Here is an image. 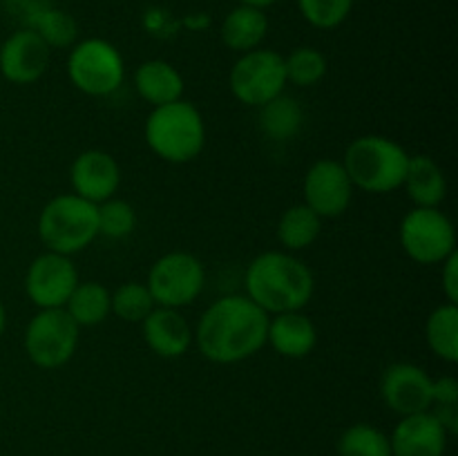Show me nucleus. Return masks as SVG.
Listing matches in <instances>:
<instances>
[{
	"mask_svg": "<svg viewBox=\"0 0 458 456\" xmlns=\"http://www.w3.org/2000/svg\"><path fill=\"white\" fill-rule=\"evenodd\" d=\"M268 313L246 295L217 298L192 329L195 344L215 365H237L267 347Z\"/></svg>",
	"mask_w": 458,
	"mask_h": 456,
	"instance_id": "obj_1",
	"label": "nucleus"
},
{
	"mask_svg": "<svg viewBox=\"0 0 458 456\" xmlns=\"http://www.w3.org/2000/svg\"><path fill=\"white\" fill-rule=\"evenodd\" d=\"M246 298L268 316L302 311L316 293L311 268L289 250H267L249 264L244 275Z\"/></svg>",
	"mask_w": 458,
	"mask_h": 456,
	"instance_id": "obj_2",
	"label": "nucleus"
},
{
	"mask_svg": "<svg viewBox=\"0 0 458 456\" xmlns=\"http://www.w3.org/2000/svg\"><path fill=\"white\" fill-rule=\"evenodd\" d=\"M410 155L394 139L383 134H365L353 139L343 156V165L353 188L371 195H389L403 188Z\"/></svg>",
	"mask_w": 458,
	"mask_h": 456,
	"instance_id": "obj_3",
	"label": "nucleus"
},
{
	"mask_svg": "<svg viewBox=\"0 0 458 456\" xmlns=\"http://www.w3.org/2000/svg\"><path fill=\"white\" fill-rule=\"evenodd\" d=\"M148 148L168 164H191L206 146V121L191 101L152 107L143 128Z\"/></svg>",
	"mask_w": 458,
	"mask_h": 456,
	"instance_id": "obj_4",
	"label": "nucleus"
},
{
	"mask_svg": "<svg viewBox=\"0 0 458 456\" xmlns=\"http://www.w3.org/2000/svg\"><path fill=\"white\" fill-rule=\"evenodd\" d=\"M38 237L47 250L74 255L88 249L98 237L97 204L65 192L43 206L38 215Z\"/></svg>",
	"mask_w": 458,
	"mask_h": 456,
	"instance_id": "obj_5",
	"label": "nucleus"
},
{
	"mask_svg": "<svg viewBox=\"0 0 458 456\" xmlns=\"http://www.w3.org/2000/svg\"><path fill=\"white\" fill-rule=\"evenodd\" d=\"M67 76L88 97H110L123 85L125 61L110 40H76L67 56Z\"/></svg>",
	"mask_w": 458,
	"mask_h": 456,
	"instance_id": "obj_6",
	"label": "nucleus"
},
{
	"mask_svg": "<svg viewBox=\"0 0 458 456\" xmlns=\"http://www.w3.org/2000/svg\"><path fill=\"white\" fill-rule=\"evenodd\" d=\"M79 340L81 326L67 316L65 308H38L27 322L22 344L31 365L52 371L74 358Z\"/></svg>",
	"mask_w": 458,
	"mask_h": 456,
	"instance_id": "obj_7",
	"label": "nucleus"
},
{
	"mask_svg": "<svg viewBox=\"0 0 458 456\" xmlns=\"http://www.w3.org/2000/svg\"><path fill=\"white\" fill-rule=\"evenodd\" d=\"M157 307L183 308L195 302L206 286V266L197 255L173 250L157 259L146 277Z\"/></svg>",
	"mask_w": 458,
	"mask_h": 456,
	"instance_id": "obj_8",
	"label": "nucleus"
},
{
	"mask_svg": "<svg viewBox=\"0 0 458 456\" xmlns=\"http://www.w3.org/2000/svg\"><path fill=\"white\" fill-rule=\"evenodd\" d=\"M233 97L249 107H262L284 94L286 72L284 56L276 49H250L240 54L228 74Z\"/></svg>",
	"mask_w": 458,
	"mask_h": 456,
	"instance_id": "obj_9",
	"label": "nucleus"
},
{
	"mask_svg": "<svg viewBox=\"0 0 458 456\" xmlns=\"http://www.w3.org/2000/svg\"><path fill=\"white\" fill-rule=\"evenodd\" d=\"M401 246L416 264H441L456 253V231L452 219L441 208H420L414 206L403 217L398 228Z\"/></svg>",
	"mask_w": 458,
	"mask_h": 456,
	"instance_id": "obj_10",
	"label": "nucleus"
},
{
	"mask_svg": "<svg viewBox=\"0 0 458 456\" xmlns=\"http://www.w3.org/2000/svg\"><path fill=\"white\" fill-rule=\"evenodd\" d=\"M79 282V271L70 255L45 250L27 268L25 293L34 307L63 308Z\"/></svg>",
	"mask_w": 458,
	"mask_h": 456,
	"instance_id": "obj_11",
	"label": "nucleus"
},
{
	"mask_svg": "<svg viewBox=\"0 0 458 456\" xmlns=\"http://www.w3.org/2000/svg\"><path fill=\"white\" fill-rule=\"evenodd\" d=\"M353 183L343 161L318 159L304 174V204L320 219H334L347 213L353 199Z\"/></svg>",
	"mask_w": 458,
	"mask_h": 456,
	"instance_id": "obj_12",
	"label": "nucleus"
},
{
	"mask_svg": "<svg viewBox=\"0 0 458 456\" xmlns=\"http://www.w3.org/2000/svg\"><path fill=\"white\" fill-rule=\"evenodd\" d=\"M380 398L398 416L429 411L434 378L414 362H394L380 376Z\"/></svg>",
	"mask_w": 458,
	"mask_h": 456,
	"instance_id": "obj_13",
	"label": "nucleus"
},
{
	"mask_svg": "<svg viewBox=\"0 0 458 456\" xmlns=\"http://www.w3.org/2000/svg\"><path fill=\"white\" fill-rule=\"evenodd\" d=\"M52 49L30 27L12 31L0 45V74L13 85H31L45 76Z\"/></svg>",
	"mask_w": 458,
	"mask_h": 456,
	"instance_id": "obj_14",
	"label": "nucleus"
},
{
	"mask_svg": "<svg viewBox=\"0 0 458 456\" xmlns=\"http://www.w3.org/2000/svg\"><path fill=\"white\" fill-rule=\"evenodd\" d=\"M72 192L89 204H103L116 195L121 186V165L110 152L85 150L70 165Z\"/></svg>",
	"mask_w": 458,
	"mask_h": 456,
	"instance_id": "obj_15",
	"label": "nucleus"
},
{
	"mask_svg": "<svg viewBox=\"0 0 458 456\" xmlns=\"http://www.w3.org/2000/svg\"><path fill=\"white\" fill-rule=\"evenodd\" d=\"M450 434L432 411L401 416L389 436L392 456H445Z\"/></svg>",
	"mask_w": 458,
	"mask_h": 456,
	"instance_id": "obj_16",
	"label": "nucleus"
},
{
	"mask_svg": "<svg viewBox=\"0 0 458 456\" xmlns=\"http://www.w3.org/2000/svg\"><path fill=\"white\" fill-rule=\"evenodd\" d=\"M143 340L148 349L159 358H182L195 342V334L179 308L155 307L150 316L141 322Z\"/></svg>",
	"mask_w": 458,
	"mask_h": 456,
	"instance_id": "obj_17",
	"label": "nucleus"
},
{
	"mask_svg": "<svg viewBox=\"0 0 458 456\" xmlns=\"http://www.w3.org/2000/svg\"><path fill=\"white\" fill-rule=\"evenodd\" d=\"M267 344H271L273 351L280 353L289 360L307 358L318 344V329L309 316L302 311L277 313L268 316Z\"/></svg>",
	"mask_w": 458,
	"mask_h": 456,
	"instance_id": "obj_18",
	"label": "nucleus"
},
{
	"mask_svg": "<svg viewBox=\"0 0 458 456\" xmlns=\"http://www.w3.org/2000/svg\"><path fill=\"white\" fill-rule=\"evenodd\" d=\"M134 89L150 107L168 106L183 98V76L164 58L143 61L134 72Z\"/></svg>",
	"mask_w": 458,
	"mask_h": 456,
	"instance_id": "obj_19",
	"label": "nucleus"
},
{
	"mask_svg": "<svg viewBox=\"0 0 458 456\" xmlns=\"http://www.w3.org/2000/svg\"><path fill=\"white\" fill-rule=\"evenodd\" d=\"M268 34V16L264 9L237 4L235 9L224 16L219 25V38L228 49L237 54H246L250 49L262 47Z\"/></svg>",
	"mask_w": 458,
	"mask_h": 456,
	"instance_id": "obj_20",
	"label": "nucleus"
},
{
	"mask_svg": "<svg viewBox=\"0 0 458 456\" xmlns=\"http://www.w3.org/2000/svg\"><path fill=\"white\" fill-rule=\"evenodd\" d=\"M407 197L420 208H438L447 195V179L441 165L428 155H410L405 182Z\"/></svg>",
	"mask_w": 458,
	"mask_h": 456,
	"instance_id": "obj_21",
	"label": "nucleus"
},
{
	"mask_svg": "<svg viewBox=\"0 0 458 456\" xmlns=\"http://www.w3.org/2000/svg\"><path fill=\"white\" fill-rule=\"evenodd\" d=\"M63 308H65L67 316H70L81 329L97 326L101 325V322H106L107 316L112 313L110 291H107V286H103L101 282L97 280L79 282Z\"/></svg>",
	"mask_w": 458,
	"mask_h": 456,
	"instance_id": "obj_22",
	"label": "nucleus"
},
{
	"mask_svg": "<svg viewBox=\"0 0 458 456\" xmlns=\"http://www.w3.org/2000/svg\"><path fill=\"white\" fill-rule=\"evenodd\" d=\"M322 219L307 204H293L282 213L277 222V240L289 253L304 250L320 237Z\"/></svg>",
	"mask_w": 458,
	"mask_h": 456,
	"instance_id": "obj_23",
	"label": "nucleus"
},
{
	"mask_svg": "<svg viewBox=\"0 0 458 456\" xmlns=\"http://www.w3.org/2000/svg\"><path fill=\"white\" fill-rule=\"evenodd\" d=\"M22 27H30L31 31H36L49 49L72 47L79 38V25H76L74 16L65 9L54 7L52 3L31 13L30 21Z\"/></svg>",
	"mask_w": 458,
	"mask_h": 456,
	"instance_id": "obj_24",
	"label": "nucleus"
},
{
	"mask_svg": "<svg viewBox=\"0 0 458 456\" xmlns=\"http://www.w3.org/2000/svg\"><path fill=\"white\" fill-rule=\"evenodd\" d=\"M259 110V128L273 141H289L300 132L304 123V112L293 97L280 94L273 101L264 103Z\"/></svg>",
	"mask_w": 458,
	"mask_h": 456,
	"instance_id": "obj_25",
	"label": "nucleus"
},
{
	"mask_svg": "<svg viewBox=\"0 0 458 456\" xmlns=\"http://www.w3.org/2000/svg\"><path fill=\"white\" fill-rule=\"evenodd\" d=\"M425 340L441 360L454 365L458 360V304H438L429 313L428 325H425Z\"/></svg>",
	"mask_w": 458,
	"mask_h": 456,
	"instance_id": "obj_26",
	"label": "nucleus"
},
{
	"mask_svg": "<svg viewBox=\"0 0 458 456\" xmlns=\"http://www.w3.org/2000/svg\"><path fill=\"white\" fill-rule=\"evenodd\" d=\"M338 456H392L389 436L369 423H356L338 438Z\"/></svg>",
	"mask_w": 458,
	"mask_h": 456,
	"instance_id": "obj_27",
	"label": "nucleus"
},
{
	"mask_svg": "<svg viewBox=\"0 0 458 456\" xmlns=\"http://www.w3.org/2000/svg\"><path fill=\"white\" fill-rule=\"evenodd\" d=\"M112 313L130 325H141L157 307L146 282H125L110 293Z\"/></svg>",
	"mask_w": 458,
	"mask_h": 456,
	"instance_id": "obj_28",
	"label": "nucleus"
},
{
	"mask_svg": "<svg viewBox=\"0 0 458 456\" xmlns=\"http://www.w3.org/2000/svg\"><path fill=\"white\" fill-rule=\"evenodd\" d=\"M286 83L298 88H313L327 74V56L316 47H295L289 56H284Z\"/></svg>",
	"mask_w": 458,
	"mask_h": 456,
	"instance_id": "obj_29",
	"label": "nucleus"
},
{
	"mask_svg": "<svg viewBox=\"0 0 458 456\" xmlns=\"http://www.w3.org/2000/svg\"><path fill=\"white\" fill-rule=\"evenodd\" d=\"M98 213V235H106L110 240H123L132 235L137 228V210L130 201L110 197L103 204L97 206Z\"/></svg>",
	"mask_w": 458,
	"mask_h": 456,
	"instance_id": "obj_30",
	"label": "nucleus"
},
{
	"mask_svg": "<svg viewBox=\"0 0 458 456\" xmlns=\"http://www.w3.org/2000/svg\"><path fill=\"white\" fill-rule=\"evenodd\" d=\"M304 21L316 30H335L352 16L353 0H298Z\"/></svg>",
	"mask_w": 458,
	"mask_h": 456,
	"instance_id": "obj_31",
	"label": "nucleus"
},
{
	"mask_svg": "<svg viewBox=\"0 0 458 456\" xmlns=\"http://www.w3.org/2000/svg\"><path fill=\"white\" fill-rule=\"evenodd\" d=\"M434 416L443 423L450 436L458 432V383L452 376H443V378L434 380V396L432 407H429Z\"/></svg>",
	"mask_w": 458,
	"mask_h": 456,
	"instance_id": "obj_32",
	"label": "nucleus"
},
{
	"mask_svg": "<svg viewBox=\"0 0 458 456\" xmlns=\"http://www.w3.org/2000/svg\"><path fill=\"white\" fill-rule=\"evenodd\" d=\"M441 289L447 302L458 304V250L441 262Z\"/></svg>",
	"mask_w": 458,
	"mask_h": 456,
	"instance_id": "obj_33",
	"label": "nucleus"
},
{
	"mask_svg": "<svg viewBox=\"0 0 458 456\" xmlns=\"http://www.w3.org/2000/svg\"><path fill=\"white\" fill-rule=\"evenodd\" d=\"M3 3H4V9L25 25V22L30 21L31 13H36L40 7L49 4V0H3Z\"/></svg>",
	"mask_w": 458,
	"mask_h": 456,
	"instance_id": "obj_34",
	"label": "nucleus"
},
{
	"mask_svg": "<svg viewBox=\"0 0 458 456\" xmlns=\"http://www.w3.org/2000/svg\"><path fill=\"white\" fill-rule=\"evenodd\" d=\"M277 0H240V4H249V7H255V9H264L267 12L268 7H273Z\"/></svg>",
	"mask_w": 458,
	"mask_h": 456,
	"instance_id": "obj_35",
	"label": "nucleus"
},
{
	"mask_svg": "<svg viewBox=\"0 0 458 456\" xmlns=\"http://www.w3.org/2000/svg\"><path fill=\"white\" fill-rule=\"evenodd\" d=\"M4 326H7V311H4V304L3 300H0V338H3L4 334Z\"/></svg>",
	"mask_w": 458,
	"mask_h": 456,
	"instance_id": "obj_36",
	"label": "nucleus"
}]
</instances>
